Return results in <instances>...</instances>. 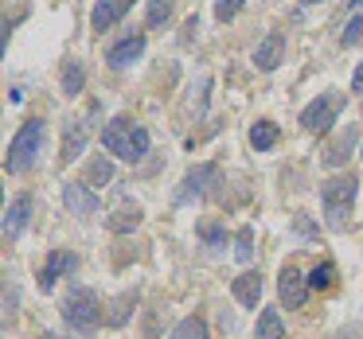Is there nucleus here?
<instances>
[{"instance_id": "cd10ccee", "label": "nucleus", "mask_w": 363, "mask_h": 339, "mask_svg": "<svg viewBox=\"0 0 363 339\" xmlns=\"http://www.w3.org/2000/svg\"><path fill=\"white\" fill-rule=\"evenodd\" d=\"M355 43H363V12L355 20H347V28L340 32V47H355Z\"/></svg>"}, {"instance_id": "412c9836", "label": "nucleus", "mask_w": 363, "mask_h": 339, "mask_svg": "<svg viewBox=\"0 0 363 339\" xmlns=\"http://www.w3.org/2000/svg\"><path fill=\"white\" fill-rule=\"evenodd\" d=\"M250 144L258 152L274 149V144H277V125H274V121H254V125H250Z\"/></svg>"}, {"instance_id": "6e6552de", "label": "nucleus", "mask_w": 363, "mask_h": 339, "mask_svg": "<svg viewBox=\"0 0 363 339\" xmlns=\"http://www.w3.org/2000/svg\"><path fill=\"white\" fill-rule=\"evenodd\" d=\"M277 297H281L285 308H305V300H308V277L301 273L297 265H281V277H277Z\"/></svg>"}, {"instance_id": "4468645a", "label": "nucleus", "mask_w": 363, "mask_h": 339, "mask_svg": "<svg viewBox=\"0 0 363 339\" xmlns=\"http://www.w3.org/2000/svg\"><path fill=\"white\" fill-rule=\"evenodd\" d=\"M281 59H285V35L281 32H269L266 40L258 43V51H254V67H258L262 74H269V71L281 67Z\"/></svg>"}, {"instance_id": "1a4fd4ad", "label": "nucleus", "mask_w": 363, "mask_h": 339, "mask_svg": "<svg viewBox=\"0 0 363 339\" xmlns=\"http://www.w3.org/2000/svg\"><path fill=\"white\" fill-rule=\"evenodd\" d=\"M63 203L71 207V214H79V219H90V214L102 211V199H98V191L86 188L82 180H74V183H67V188H63Z\"/></svg>"}, {"instance_id": "7ed1b4c3", "label": "nucleus", "mask_w": 363, "mask_h": 339, "mask_svg": "<svg viewBox=\"0 0 363 339\" xmlns=\"http://www.w3.org/2000/svg\"><path fill=\"white\" fill-rule=\"evenodd\" d=\"M355 195H359V180H355V176H332L328 183H320L324 222H328L332 230H347V219H352Z\"/></svg>"}, {"instance_id": "39448f33", "label": "nucleus", "mask_w": 363, "mask_h": 339, "mask_svg": "<svg viewBox=\"0 0 363 339\" xmlns=\"http://www.w3.org/2000/svg\"><path fill=\"white\" fill-rule=\"evenodd\" d=\"M347 105L344 94H320L313 98V102L301 110V129H308V133H328L332 121L340 117V110Z\"/></svg>"}, {"instance_id": "0eeeda50", "label": "nucleus", "mask_w": 363, "mask_h": 339, "mask_svg": "<svg viewBox=\"0 0 363 339\" xmlns=\"http://www.w3.org/2000/svg\"><path fill=\"white\" fill-rule=\"evenodd\" d=\"M211 183H219V168L215 164H196L188 176H184L180 191H176V207H188L196 199H203L211 191Z\"/></svg>"}, {"instance_id": "f8f14e48", "label": "nucleus", "mask_w": 363, "mask_h": 339, "mask_svg": "<svg viewBox=\"0 0 363 339\" xmlns=\"http://www.w3.org/2000/svg\"><path fill=\"white\" fill-rule=\"evenodd\" d=\"M32 195H16L9 203V211H4V226H0V234H4V242H16L20 234H24L28 219H32Z\"/></svg>"}, {"instance_id": "f3484780", "label": "nucleus", "mask_w": 363, "mask_h": 339, "mask_svg": "<svg viewBox=\"0 0 363 339\" xmlns=\"http://www.w3.org/2000/svg\"><path fill=\"white\" fill-rule=\"evenodd\" d=\"M141 219H145V214H141V207H137V203H121L118 211L106 219V226H110L113 234H129V230L141 226Z\"/></svg>"}, {"instance_id": "c85d7f7f", "label": "nucleus", "mask_w": 363, "mask_h": 339, "mask_svg": "<svg viewBox=\"0 0 363 339\" xmlns=\"http://www.w3.org/2000/svg\"><path fill=\"white\" fill-rule=\"evenodd\" d=\"M16 304H20V292L12 281H4V328L9 323H16Z\"/></svg>"}, {"instance_id": "c756f323", "label": "nucleus", "mask_w": 363, "mask_h": 339, "mask_svg": "<svg viewBox=\"0 0 363 339\" xmlns=\"http://www.w3.org/2000/svg\"><path fill=\"white\" fill-rule=\"evenodd\" d=\"M242 4H246V0H215V20H219V24L235 20L238 12H242Z\"/></svg>"}, {"instance_id": "c9c22d12", "label": "nucleus", "mask_w": 363, "mask_h": 339, "mask_svg": "<svg viewBox=\"0 0 363 339\" xmlns=\"http://www.w3.org/2000/svg\"><path fill=\"white\" fill-rule=\"evenodd\" d=\"M352 8H363V0H352Z\"/></svg>"}, {"instance_id": "2eb2a0df", "label": "nucleus", "mask_w": 363, "mask_h": 339, "mask_svg": "<svg viewBox=\"0 0 363 339\" xmlns=\"http://www.w3.org/2000/svg\"><path fill=\"white\" fill-rule=\"evenodd\" d=\"M359 144V125H347V129H340V137L328 144V152H324V168H340V164H347L352 160V149Z\"/></svg>"}, {"instance_id": "5701e85b", "label": "nucleus", "mask_w": 363, "mask_h": 339, "mask_svg": "<svg viewBox=\"0 0 363 339\" xmlns=\"http://www.w3.org/2000/svg\"><path fill=\"white\" fill-rule=\"evenodd\" d=\"M196 234L203 238L207 253H223V250H227V230H223V226H215V222H199V230H196Z\"/></svg>"}, {"instance_id": "9b49d317", "label": "nucleus", "mask_w": 363, "mask_h": 339, "mask_svg": "<svg viewBox=\"0 0 363 339\" xmlns=\"http://www.w3.org/2000/svg\"><path fill=\"white\" fill-rule=\"evenodd\" d=\"M74 265H79V258H74L71 250H51L48 261H43V269H40V292H51L59 277H67Z\"/></svg>"}, {"instance_id": "7c9ffc66", "label": "nucleus", "mask_w": 363, "mask_h": 339, "mask_svg": "<svg viewBox=\"0 0 363 339\" xmlns=\"http://www.w3.org/2000/svg\"><path fill=\"white\" fill-rule=\"evenodd\" d=\"M293 230H297L301 238H316V226L308 222V214H297V219H293Z\"/></svg>"}, {"instance_id": "a211bd4d", "label": "nucleus", "mask_w": 363, "mask_h": 339, "mask_svg": "<svg viewBox=\"0 0 363 339\" xmlns=\"http://www.w3.org/2000/svg\"><path fill=\"white\" fill-rule=\"evenodd\" d=\"M82 183H86V188H106V183H113V160L110 156H94L86 164V172H82Z\"/></svg>"}, {"instance_id": "20e7f679", "label": "nucleus", "mask_w": 363, "mask_h": 339, "mask_svg": "<svg viewBox=\"0 0 363 339\" xmlns=\"http://www.w3.org/2000/svg\"><path fill=\"white\" fill-rule=\"evenodd\" d=\"M63 323L71 331H79V335H94L98 323H102V300H98L94 289H86V285H74L71 292L63 297Z\"/></svg>"}, {"instance_id": "a878e982", "label": "nucleus", "mask_w": 363, "mask_h": 339, "mask_svg": "<svg viewBox=\"0 0 363 339\" xmlns=\"http://www.w3.org/2000/svg\"><path fill=\"white\" fill-rule=\"evenodd\" d=\"M235 258L242 261V265L254 258V226H238V234H235Z\"/></svg>"}, {"instance_id": "bb28decb", "label": "nucleus", "mask_w": 363, "mask_h": 339, "mask_svg": "<svg viewBox=\"0 0 363 339\" xmlns=\"http://www.w3.org/2000/svg\"><path fill=\"white\" fill-rule=\"evenodd\" d=\"M129 304H137V289H133V292H125V297H118V300H113V312H110V323H113V328H121V323L129 320Z\"/></svg>"}, {"instance_id": "4be33fe9", "label": "nucleus", "mask_w": 363, "mask_h": 339, "mask_svg": "<svg viewBox=\"0 0 363 339\" xmlns=\"http://www.w3.org/2000/svg\"><path fill=\"white\" fill-rule=\"evenodd\" d=\"M176 12V0H149V8H145V24L149 28H164Z\"/></svg>"}, {"instance_id": "473e14b6", "label": "nucleus", "mask_w": 363, "mask_h": 339, "mask_svg": "<svg viewBox=\"0 0 363 339\" xmlns=\"http://www.w3.org/2000/svg\"><path fill=\"white\" fill-rule=\"evenodd\" d=\"M352 90H355V94L363 98V63L355 67V74H352Z\"/></svg>"}, {"instance_id": "423d86ee", "label": "nucleus", "mask_w": 363, "mask_h": 339, "mask_svg": "<svg viewBox=\"0 0 363 339\" xmlns=\"http://www.w3.org/2000/svg\"><path fill=\"white\" fill-rule=\"evenodd\" d=\"M102 117V102H90V110L82 113V117H71L63 129V164H71V160L82 156V149H86L90 141V129H94V121Z\"/></svg>"}, {"instance_id": "b1692460", "label": "nucleus", "mask_w": 363, "mask_h": 339, "mask_svg": "<svg viewBox=\"0 0 363 339\" xmlns=\"http://www.w3.org/2000/svg\"><path fill=\"white\" fill-rule=\"evenodd\" d=\"M332 285H336V265H332V261L313 265V273H308V289H313V292H328Z\"/></svg>"}, {"instance_id": "dca6fc26", "label": "nucleus", "mask_w": 363, "mask_h": 339, "mask_svg": "<svg viewBox=\"0 0 363 339\" xmlns=\"http://www.w3.org/2000/svg\"><path fill=\"white\" fill-rule=\"evenodd\" d=\"M230 292H235V300L242 308H258L262 304V273H258V269H246L242 277H235Z\"/></svg>"}, {"instance_id": "6ab92c4d", "label": "nucleus", "mask_w": 363, "mask_h": 339, "mask_svg": "<svg viewBox=\"0 0 363 339\" xmlns=\"http://www.w3.org/2000/svg\"><path fill=\"white\" fill-rule=\"evenodd\" d=\"M254 339H285V323H281V312H277V308H262L258 312Z\"/></svg>"}, {"instance_id": "f704fd0d", "label": "nucleus", "mask_w": 363, "mask_h": 339, "mask_svg": "<svg viewBox=\"0 0 363 339\" xmlns=\"http://www.w3.org/2000/svg\"><path fill=\"white\" fill-rule=\"evenodd\" d=\"M297 4H320V0H297Z\"/></svg>"}, {"instance_id": "ddd939ff", "label": "nucleus", "mask_w": 363, "mask_h": 339, "mask_svg": "<svg viewBox=\"0 0 363 339\" xmlns=\"http://www.w3.org/2000/svg\"><path fill=\"white\" fill-rule=\"evenodd\" d=\"M145 55V35H125L121 43H113L110 51H106V63H110V71H125V67H133L137 59Z\"/></svg>"}, {"instance_id": "72a5a7b5", "label": "nucleus", "mask_w": 363, "mask_h": 339, "mask_svg": "<svg viewBox=\"0 0 363 339\" xmlns=\"http://www.w3.org/2000/svg\"><path fill=\"white\" fill-rule=\"evenodd\" d=\"M40 339H63V335H55V331H43V335Z\"/></svg>"}, {"instance_id": "f03ea898", "label": "nucleus", "mask_w": 363, "mask_h": 339, "mask_svg": "<svg viewBox=\"0 0 363 339\" xmlns=\"http://www.w3.org/2000/svg\"><path fill=\"white\" fill-rule=\"evenodd\" d=\"M43 141H48V121L28 117L24 125H20V133L12 137L9 152H4V172L20 176V172H28V168H35V160H40V152H43Z\"/></svg>"}, {"instance_id": "9d476101", "label": "nucleus", "mask_w": 363, "mask_h": 339, "mask_svg": "<svg viewBox=\"0 0 363 339\" xmlns=\"http://www.w3.org/2000/svg\"><path fill=\"white\" fill-rule=\"evenodd\" d=\"M137 0H94V12H90V28H94L98 35L110 32L113 24H121L125 20V12L133 8Z\"/></svg>"}, {"instance_id": "f257e3e1", "label": "nucleus", "mask_w": 363, "mask_h": 339, "mask_svg": "<svg viewBox=\"0 0 363 339\" xmlns=\"http://www.w3.org/2000/svg\"><path fill=\"white\" fill-rule=\"evenodd\" d=\"M149 129L137 125L133 117H113L110 125L102 129V149L113 152L118 160H129V164H141L149 156Z\"/></svg>"}, {"instance_id": "aec40b11", "label": "nucleus", "mask_w": 363, "mask_h": 339, "mask_svg": "<svg viewBox=\"0 0 363 339\" xmlns=\"http://www.w3.org/2000/svg\"><path fill=\"white\" fill-rule=\"evenodd\" d=\"M82 86H86V71H82V63H79V59L63 63V94L67 98H79Z\"/></svg>"}, {"instance_id": "2f4dec72", "label": "nucleus", "mask_w": 363, "mask_h": 339, "mask_svg": "<svg viewBox=\"0 0 363 339\" xmlns=\"http://www.w3.org/2000/svg\"><path fill=\"white\" fill-rule=\"evenodd\" d=\"M336 339H363V323H352V328H344Z\"/></svg>"}, {"instance_id": "393cba45", "label": "nucleus", "mask_w": 363, "mask_h": 339, "mask_svg": "<svg viewBox=\"0 0 363 339\" xmlns=\"http://www.w3.org/2000/svg\"><path fill=\"white\" fill-rule=\"evenodd\" d=\"M168 339H207V323L199 320V316H188V320L176 323Z\"/></svg>"}]
</instances>
